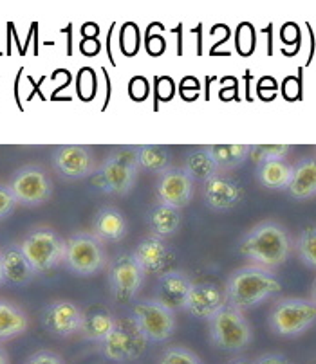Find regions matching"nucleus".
I'll list each match as a JSON object with an SVG mask.
<instances>
[{
    "label": "nucleus",
    "instance_id": "nucleus-20",
    "mask_svg": "<svg viewBox=\"0 0 316 364\" xmlns=\"http://www.w3.org/2000/svg\"><path fill=\"white\" fill-rule=\"evenodd\" d=\"M2 269H4L6 282L13 285H26L35 278V269L28 262L26 255L20 249V244H9L0 251Z\"/></svg>",
    "mask_w": 316,
    "mask_h": 364
},
{
    "label": "nucleus",
    "instance_id": "nucleus-6",
    "mask_svg": "<svg viewBox=\"0 0 316 364\" xmlns=\"http://www.w3.org/2000/svg\"><path fill=\"white\" fill-rule=\"evenodd\" d=\"M210 337L217 348L238 352L250 345L253 332L244 312L226 305L210 319Z\"/></svg>",
    "mask_w": 316,
    "mask_h": 364
},
{
    "label": "nucleus",
    "instance_id": "nucleus-31",
    "mask_svg": "<svg viewBox=\"0 0 316 364\" xmlns=\"http://www.w3.org/2000/svg\"><path fill=\"white\" fill-rule=\"evenodd\" d=\"M159 364H203V360L184 346H170L159 355Z\"/></svg>",
    "mask_w": 316,
    "mask_h": 364
},
{
    "label": "nucleus",
    "instance_id": "nucleus-35",
    "mask_svg": "<svg viewBox=\"0 0 316 364\" xmlns=\"http://www.w3.org/2000/svg\"><path fill=\"white\" fill-rule=\"evenodd\" d=\"M226 364H253V363L248 359H244V357H237V359H230Z\"/></svg>",
    "mask_w": 316,
    "mask_h": 364
},
{
    "label": "nucleus",
    "instance_id": "nucleus-25",
    "mask_svg": "<svg viewBox=\"0 0 316 364\" xmlns=\"http://www.w3.org/2000/svg\"><path fill=\"white\" fill-rule=\"evenodd\" d=\"M293 177V166L285 161H270L257 168V178L268 190H288Z\"/></svg>",
    "mask_w": 316,
    "mask_h": 364
},
{
    "label": "nucleus",
    "instance_id": "nucleus-13",
    "mask_svg": "<svg viewBox=\"0 0 316 364\" xmlns=\"http://www.w3.org/2000/svg\"><path fill=\"white\" fill-rule=\"evenodd\" d=\"M83 312L70 299H55L40 314V321L47 333L55 337H70L80 333L83 323Z\"/></svg>",
    "mask_w": 316,
    "mask_h": 364
},
{
    "label": "nucleus",
    "instance_id": "nucleus-39",
    "mask_svg": "<svg viewBox=\"0 0 316 364\" xmlns=\"http://www.w3.org/2000/svg\"><path fill=\"white\" fill-rule=\"evenodd\" d=\"M311 364H316V357H315V359H312V360H311Z\"/></svg>",
    "mask_w": 316,
    "mask_h": 364
},
{
    "label": "nucleus",
    "instance_id": "nucleus-32",
    "mask_svg": "<svg viewBox=\"0 0 316 364\" xmlns=\"http://www.w3.org/2000/svg\"><path fill=\"white\" fill-rule=\"evenodd\" d=\"M16 205H19V202L13 197L8 184H0V218H6L8 215H11Z\"/></svg>",
    "mask_w": 316,
    "mask_h": 364
},
{
    "label": "nucleus",
    "instance_id": "nucleus-26",
    "mask_svg": "<svg viewBox=\"0 0 316 364\" xmlns=\"http://www.w3.org/2000/svg\"><path fill=\"white\" fill-rule=\"evenodd\" d=\"M184 171L188 173V177L194 182H204L206 184L208 181H211L214 177L221 175V168L215 164V161L211 159L210 154H208L204 148H199V150H194L184 161Z\"/></svg>",
    "mask_w": 316,
    "mask_h": 364
},
{
    "label": "nucleus",
    "instance_id": "nucleus-11",
    "mask_svg": "<svg viewBox=\"0 0 316 364\" xmlns=\"http://www.w3.org/2000/svg\"><path fill=\"white\" fill-rule=\"evenodd\" d=\"M144 282L143 269L132 255H120L109 267V287L114 298L121 303L132 301Z\"/></svg>",
    "mask_w": 316,
    "mask_h": 364
},
{
    "label": "nucleus",
    "instance_id": "nucleus-36",
    "mask_svg": "<svg viewBox=\"0 0 316 364\" xmlns=\"http://www.w3.org/2000/svg\"><path fill=\"white\" fill-rule=\"evenodd\" d=\"M0 364H8V353L2 346H0Z\"/></svg>",
    "mask_w": 316,
    "mask_h": 364
},
{
    "label": "nucleus",
    "instance_id": "nucleus-22",
    "mask_svg": "<svg viewBox=\"0 0 316 364\" xmlns=\"http://www.w3.org/2000/svg\"><path fill=\"white\" fill-rule=\"evenodd\" d=\"M116 325H117V319L114 318L112 312L103 309H94L83 316V323H82V330H80V333H82V337L83 339H87V341H94L102 345L107 337L110 336V332L116 328Z\"/></svg>",
    "mask_w": 316,
    "mask_h": 364
},
{
    "label": "nucleus",
    "instance_id": "nucleus-3",
    "mask_svg": "<svg viewBox=\"0 0 316 364\" xmlns=\"http://www.w3.org/2000/svg\"><path fill=\"white\" fill-rule=\"evenodd\" d=\"M136 150L132 148H117L105 157L102 166L94 175V184L109 195H125L136 184L137 178Z\"/></svg>",
    "mask_w": 316,
    "mask_h": 364
},
{
    "label": "nucleus",
    "instance_id": "nucleus-2",
    "mask_svg": "<svg viewBox=\"0 0 316 364\" xmlns=\"http://www.w3.org/2000/svg\"><path fill=\"white\" fill-rule=\"evenodd\" d=\"M280 291L282 283L278 282L273 271L250 264L231 272L224 294L228 305L244 312L260 305L265 299L273 298Z\"/></svg>",
    "mask_w": 316,
    "mask_h": 364
},
{
    "label": "nucleus",
    "instance_id": "nucleus-15",
    "mask_svg": "<svg viewBox=\"0 0 316 364\" xmlns=\"http://www.w3.org/2000/svg\"><path fill=\"white\" fill-rule=\"evenodd\" d=\"M226 303V294L218 289V285L210 282L191 283L188 291L186 301H184V310L188 314L197 319H208L210 321L218 310L224 309Z\"/></svg>",
    "mask_w": 316,
    "mask_h": 364
},
{
    "label": "nucleus",
    "instance_id": "nucleus-40",
    "mask_svg": "<svg viewBox=\"0 0 316 364\" xmlns=\"http://www.w3.org/2000/svg\"><path fill=\"white\" fill-rule=\"evenodd\" d=\"M315 151H316V146H315Z\"/></svg>",
    "mask_w": 316,
    "mask_h": 364
},
{
    "label": "nucleus",
    "instance_id": "nucleus-37",
    "mask_svg": "<svg viewBox=\"0 0 316 364\" xmlns=\"http://www.w3.org/2000/svg\"><path fill=\"white\" fill-rule=\"evenodd\" d=\"M311 301L316 305V279H315V283H312V287H311Z\"/></svg>",
    "mask_w": 316,
    "mask_h": 364
},
{
    "label": "nucleus",
    "instance_id": "nucleus-7",
    "mask_svg": "<svg viewBox=\"0 0 316 364\" xmlns=\"http://www.w3.org/2000/svg\"><path fill=\"white\" fill-rule=\"evenodd\" d=\"M8 186L16 202L20 205H28V208H35V205L49 202L53 197V191H55L49 173L38 164L20 166L11 175Z\"/></svg>",
    "mask_w": 316,
    "mask_h": 364
},
{
    "label": "nucleus",
    "instance_id": "nucleus-34",
    "mask_svg": "<svg viewBox=\"0 0 316 364\" xmlns=\"http://www.w3.org/2000/svg\"><path fill=\"white\" fill-rule=\"evenodd\" d=\"M253 364H291L282 353H264L257 357Z\"/></svg>",
    "mask_w": 316,
    "mask_h": 364
},
{
    "label": "nucleus",
    "instance_id": "nucleus-27",
    "mask_svg": "<svg viewBox=\"0 0 316 364\" xmlns=\"http://www.w3.org/2000/svg\"><path fill=\"white\" fill-rule=\"evenodd\" d=\"M204 150L221 170L238 166L250 157V144H208Z\"/></svg>",
    "mask_w": 316,
    "mask_h": 364
},
{
    "label": "nucleus",
    "instance_id": "nucleus-16",
    "mask_svg": "<svg viewBox=\"0 0 316 364\" xmlns=\"http://www.w3.org/2000/svg\"><path fill=\"white\" fill-rule=\"evenodd\" d=\"M244 191L235 178L228 175H217L208 181L203 188V198L214 211H230L241 204Z\"/></svg>",
    "mask_w": 316,
    "mask_h": 364
},
{
    "label": "nucleus",
    "instance_id": "nucleus-10",
    "mask_svg": "<svg viewBox=\"0 0 316 364\" xmlns=\"http://www.w3.org/2000/svg\"><path fill=\"white\" fill-rule=\"evenodd\" d=\"M149 339L141 333L132 319H117L116 328L102 343V353L114 363H129L143 355Z\"/></svg>",
    "mask_w": 316,
    "mask_h": 364
},
{
    "label": "nucleus",
    "instance_id": "nucleus-8",
    "mask_svg": "<svg viewBox=\"0 0 316 364\" xmlns=\"http://www.w3.org/2000/svg\"><path fill=\"white\" fill-rule=\"evenodd\" d=\"M65 265L78 276H93L107 264L102 242L89 232H76L65 240Z\"/></svg>",
    "mask_w": 316,
    "mask_h": 364
},
{
    "label": "nucleus",
    "instance_id": "nucleus-12",
    "mask_svg": "<svg viewBox=\"0 0 316 364\" xmlns=\"http://www.w3.org/2000/svg\"><path fill=\"white\" fill-rule=\"evenodd\" d=\"M51 164L56 173L67 181H80L96 170V159L90 148L82 144H62L51 154Z\"/></svg>",
    "mask_w": 316,
    "mask_h": 364
},
{
    "label": "nucleus",
    "instance_id": "nucleus-17",
    "mask_svg": "<svg viewBox=\"0 0 316 364\" xmlns=\"http://www.w3.org/2000/svg\"><path fill=\"white\" fill-rule=\"evenodd\" d=\"M190 287L191 282L184 272L167 271L159 276L154 299L159 301L163 306H167L168 310L176 312V310L184 309V301H186Z\"/></svg>",
    "mask_w": 316,
    "mask_h": 364
},
{
    "label": "nucleus",
    "instance_id": "nucleus-30",
    "mask_svg": "<svg viewBox=\"0 0 316 364\" xmlns=\"http://www.w3.org/2000/svg\"><path fill=\"white\" fill-rule=\"evenodd\" d=\"M291 150L289 144H253L250 146V159L260 166L270 161H285Z\"/></svg>",
    "mask_w": 316,
    "mask_h": 364
},
{
    "label": "nucleus",
    "instance_id": "nucleus-18",
    "mask_svg": "<svg viewBox=\"0 0 316 364\" xmlns=\"http://www.w3.org/2000/svg\"><path fill=\"white\" fill-rule=\"evenodd\" d=\"M134 259L137 262L144 274H156V272H163L167 265L170 264V252H168L164 238L150 237L143 238L137 244V247L132 252Z\"/></svg>",
    "mask_w": 316,
    "mask_h": 364
},
{
    "label": "nucleus",
    "instance_id": "nucleus-28",
    "mask_svg": "<svg viewBox=\"0 0 316 364\" xmlns=\"http://www.w3.org/2000/svg\"><path fill=\"white\" fill-rule=\"evenodd\" d=\"M136 157L139 168L152 173H164L170 170V163H172V155L164 146H157V144H144V146L136 148Z\"/></svg>",
    "mask_w": 316,
    "mask_h": 364
},
{
    "label": "nucleus",
    "instance_id": "nucleus-33",
    "mask_svg": "<svg viewBox=\"0 0 316 364\" xmlns=\"http://www.w3.org/2000/svg\"><path fill=\"white\" fill-rule=\"evenodd\" d=\"M26 364H65L62 360V357L56 355V353L49 352V350H40V352H35Z\"/></svg>",
    "mask_w": 316,
    "mask_h": 364
},
{
    "label": "nucleus",
    "instance_id": "nucleus-23",
    "mask_svg": "<svg viewBox=\"0 0 316 364\" xmlns=\"http://www.w3.org/2000/svg\"><path fill=\"white\" fill-rule=\"evenodd\" d=\"M29 326L28 314L15 303L0 299V341L22 336Z\"/></svg>",
    "mask_w": 316,
    "mask_h": 364
},
{
    "label": "nucleus",
    "instance_id": "nucleus-5",
    "mask_svg": "<svg viewBox=\"0 0 316 364\" xmlns=\"http://www.w3.org/2000/svg\"><path fill=\"white\" fill-rule=\"evenodd\" d=\"M270 328L280 337H297L316 323V305L304 298H280L270 312Z\"/></svg>",
    "mask_w": 316,
    "mask_h": 364
},
{
    "label": "nucleus",
    "instance_id": "nucleus-9",
    "mask_svg": "<svg viewBox=\"0 0 316 364\" xmlns=\"http://www.w3.org/2000/svg\"><path fill=\"white\" fill-rule=\"evenodd\" d=\"M137 328L141 330L149 341L152 343H164L176 332V316L172 310L161 305L156 299H143L137 301L132 309L130 316Z\"/></svg>",
    "mask_w": 316,
    "mask_h": 364
},
{
    "label": "nucleus",
    "instance_id": "nucleus-4",
    "mask_svg": "<svg viewBox=\"0 0 316 364\" xmlns=\"http://www.w3.org/2000/svg\"><path fill=\"white\" fill-rule=\"evenodd\" d=\"M65 240L51 228H35L20 242V249L26 255L35 272H49L65 262Z\"/></svg>",
    "mask_w": 316,
    "mask_h": 364
},
{
    "label": "nucleus",
    "instance_id": "nucleus-19",
    "mask_svg": "<svg viewBox=\"0 0 316 364\" xmlns=\"http://www.w3.org/2000/svg\"><path fill=\"white\" fill-rule=\"evenodd\" d=\"M127 229H129V224H127L125 215L112 205L100 208L93 218V235L100 242L123 240Z\"/></svg>",
    "mask_w": 316,
    "mask_h": 364
},
{
    "label": "nucleus",
    "instance_id": "nucleus-38",
    "mask_svg": "<svg viewBox=\"0 0 316 364\" xmlns=\"http://www.w3.org/2000/svg\"><path fill=\"white\" fill-rule=\"evenodd\" d=\"M6 282V278H4V269H2V258H0V285H2V283Z\"/></svg>",
    "mask_w": 316,
    "mask_h": 364
},
{
    "label": "nucleus",
    "instance_id": "nucleus-24",
    "mask_svg": "<svg viewBox=\"0 0 316 364\" xmlns=\"http://www.w3.org/2000/svg\"><path fill=\"white\" fill-rule=\"evenodd\" d=\"M147 222H149V228L154 237L167 238L179 231L183 217H181V210L170 208V205L157 204L149 211Z\"/></svg>",
    "mask_w": 316,
    "mask_h": 364
},
{
    "label": "nucleus",
    "instance_id": "nucleus-21",
    "mask_svg": "<svg viewBox=\"0 0 316 364\" xmlns=\"http://www.w3.org/2000/svg\"><path fill=\"white\" fill-rule=\"evenodd\" d=\"M285 191L295 200H307L316 197V157H307L295 164L293 177Z\"/></svg>",
    "mask_w": 316,
    "mask_h": 364
},
{
    "label": "nucleus",
    "instance_id": "nucleus-29",
    "mask_svg": "<svg viewBox=\"0 0 316 364\" xmlns=\"http://www.w3.org/2000/svg\"><path fill=\"white\" fill-rule=\"evenodd\" d=\"M295 249L302 264L316 271V225H307L302 229L295 242Z\"/></svg>",
    "mask_w": 316,
    "mask_h": 364
},
{
    "label": "nucleus",
    "instance_id": "nucleus-14",
    "mask_svg": "<svg viewBox=\"0 0 316 364\" xmlns=\"http://www.w3.org/2000/svg\"><path fill=\"white\" fill-rule=\"evenodd\" d=\"M156 195L159 204L183 210L194 198V181L181 168H170L161 173Z\"/></svg>",
    "mask_w": 316,
    "mask_h": 364
},
{
    "label": "nucleus",
    "instance_id": "nucleus-1",
    "mask_svg": "<svg viewBox=\"0 0 316 364\" xmlns=\"http://www.w3.org/2000/svg\"><path fill=\"white\" fill-rule=\"evenodd\" d=\"M293 242L288 229L275 220L255 224L238 242V252L251 265L273 271L288 262Z\"/></svg>",
    "mask_w": 316,
    "mask_h": 364
}]
</instances>
